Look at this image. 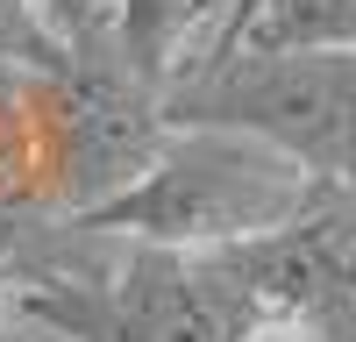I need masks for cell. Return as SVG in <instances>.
<instances>
[{"instance_id": "cell-1", "label": "cell", "mask_w": 356, "mask_h": 342, "mask_svg": "<svg viewBox=\"0 0 356 342\" xmlns=\"http://www.w3.org/2000/svg\"><path fill=\"white\" fill-rule=\"evenodd\" d=\"M328 193L285 150L243 129H164L150 164L100 207L72 214L65 228L86 243H150V250H243L292 228Z\"/></svg>"}, {"instance_id": "cell-2", "label": "cell", "mask_w": 356, "mask_h": 342, "mask_svg": "<svg viewBox=\"0 0 356 342\" xmlns=\"http://www.w3.org/2000/svg\"><path fill=\"white\" fill-rule=\"evenodd\" d=\"M171 129H243L356 193V50H228L164 93Z\"/></svg>"}, {"instance_id": "cell-3", "label": "cell", "mask_w": 356, "mask_h": 342, "mask_svg": "<svg viewBox=\"0 0 356 342\" xmlns=\"http://www.w3.org/2000/svg\"><path fill=\"white\" fill-rule=\"evenodd\" d=\"M235 0H107V50L150 86L171 93L228 50Z\"/></svg>"}, {"instance_id": "cell-4", "label": "cell", "mask_w": 356, "mask_h": 342, "mask_svg": "<svg viewBox=\"0 0 356 342\" xmlns=\"http://www.w3.org/2000/svg\"><path fill=\"white\" fill-rule=\"evenodd\" d=\"M235 50H356V0H264Z\"/></svg>"}, {"instance_id": "cell-5", "label": "cell", "mask_w": 356, "mask_h": 342, "mask_svg": "<svg viewBox=\"0 0 356 342\" xmlns=\"http://www.w3.org/2000/svg\"><path fill=\"white\" fill-rule=\"evenodd\" d=\"M72 65H79V50L29 0H0V79H57Z\"/></svg>"}, {"instance_id": "cell-6", "label": "cell", "mask_w": 356, "mask_h": 342, "mask_svg": "<svg viewBox=\"0 0 356 342\" xmlns=\"http://www.w3.org/2000/svg\"><path fill=\"white\" fill-rule=\"evenodd\" d=\"M57 36H65L79 57H93V50H107V0H29Z\"/></svg>"}, {"instance_id": "cell-7", "label": "cell", "mask_w": 356, "mask_h": 342, "mask_svg": "<svg viewBox=\"0 0 356 342\" xmlns=\"http://www.w3.org/2000/svg\"><path fill=\"white\" fill-rule=\"evenodd\" d=\"M0 342H79V335L65 321H50L36 300H22L8 285V293H0Z\"/></svg>"}, {"instance_id": "cell-8", "label": "cell", "mask_w": 356, "mask_h": 342, "mask_svg": "<svg viewBox=\"0 0 356 342\" xmlns=\"http://www.w3.org/2000/svg\"><path fill=\"white\" fill-rule=\"evenodd\" d=\"M257 15H264V0H235V22H228V50L250 36V22H257ZM228 50H221V57H228Z\"/></svg>"}, {"instance_id": "cell-9", "label": "cell", "mask_w": 356, "mask_h": 342, "mask_svg": "<svg viewBox=\"0 0 356 342\" xmlns=\"http://www.w3.org/2000/svg\"><path fill=\"white\" fill-rule=\"evenodd\" d=\"M8 285H15V256L0 250V293H8Z\"/></svg>"}]
</instances>
